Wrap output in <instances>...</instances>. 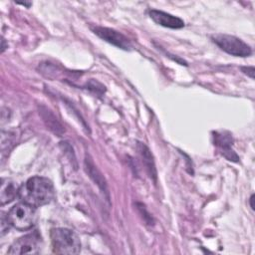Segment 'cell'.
<instances>
[{"mask_svg":"<svg viewBox=\"0 0 255 255\" xmlns=\"http://www.w3.org/2000/svg\"><path fill=\"white\" fill-rule=\"evenodd\" d=\"M85 169H86L87 173L89 174V176L100 187L102 192L106 194L107 200L109 201L110 197H109V189L107 186V182H106L104 176L102 175L101 171L97 168V166L95 165V163L93 162V160L90 158L89 155L86 156V158H85Z\"/></svg>","mask_w":255,"mask_h":255,"instance_id":"9","label":"cell"},{"mask_svg":"<svg viewBox=\"0 0 255 255\" xmlns=\"http://www.w3.org/2000/svg\"><path fill=\"white\" fill-rule=\"evenodd\" d=\"M212 41L224 52L236 57H248L252 50L241 39L227 34H215L211 37Z\"/></svg>","mask_w":255,"mask_h":255,"instance_id":"4","label":"cell"},{"mask_svg":"<svg viewBox=\"0 0 255 255\" xmlns=\"http://www.w3.org/2000/svg\"><path fill=\"white\" fill-rule=\"evenodd\" d=\"M214 142L215 144L220 148L222 154L224 157H226L228 160L237 162L239 160V156L236 154V152L231 148L232 145V136L228 132H214Z\"/></svg>","mask_w":255,"mask_h":255,"instance_id":"8","label":"cell"},{"mask_svg":"<svg viewBox=\"0 0 255 255\" xmlns=\"http://www.w3.org/2000/svg\"><path fill=\"white\" fill-rule=\"evenodd\" d=\"M35 208L22 201L15 204L6 215L10 225L20 231H26L32 228L36 220Z\"/></svg>","mask_w":255,"mask_h":255,"instance_id":"3","label":"cell"},{"mask_svg":"<svg viewBox=\"0 0 255 255\" xmlns=\"http://www.w3.org/2000/svg\"><path fill=\"white\" fill-rule=\"evenodd\" d=\"M53 252L57 254H78L81 251L79 236L68 228H53L50 231Z\"/></svg>","mask_w":255,"mask_h":255,"instance_id":"2","label":"cell"},{"mask_svg":"<svg viewBox=\"0 0 255 255\" xmlns=\"http://www.w3.org/2000/svg\"><path fill=\"white\" fill-rule=\"evenodd\" d=\"M40 114L46 124V126L56 134L61 135L64 132V128L62 127V125L58 122L57 118L46 108H42L40 110Z\"/></svg>","mask_w":255,"mask_h":255,"instance_id":"12","label":"cell"},{"mask_svg":"<svg viewBox=\"0 0 255 255\" xmlns=\"http://www.w3.org/2000/svg\"><path fill=\"white\" fill-rule=\"evenodd\" d=\"M137 150H138L141 161H142L149 177L155 181L156 180V169H155L153 157H152L150 150L148 149V147L145 144H143L141 142H137Z\"/></svg>","mask_w":255,"mask_h":255,"instance_id":"11","label":"cell"},{"mask_svg":"<svg viewBox=\"0 0 255 255\" xmlns=\"http://www.w3.org/2000/svg\"><path fill=\"white\" fill-rule=\"evenodd\" d=\"M241 71L244 74H246L247 76H249L251 79H254V72H255L254 67H252V66H250V67H242Z\"/></svg>","mask_w":255,"mask_h":255,"instance_id":"13","label":"cell"},{"mask_svg":"<svg viewBox=\"0 0 255 255\" xmlns=\"http://www.w3.org/2000/svg\"><path fill=\"white\" fill-rule=\"evenodd\" d=\"M92 30L94 31V33L96 35H98L101 39L105 40L106 42L121 48L123 50H130L132 48L130 41L122 33L111 29V28H107V27H101V26H96L94 28H92Z\"/></svg>","mask_w":255,"mask_h":255,"instance_id":"6","label":"cell"},{"mask_svg":"<svg viewBox=\"0 0 255 255\" xmlns=\"http://www.w3.org/2000/svg\"><path fill=\"white\" fill-rule=\"evenodd\" d=\"M148 15L156 24L166 28L180 29L184 26V22L182 19L160 10L151 9L148 11Z\"/></svg>","mask_w":255,"mask_h":255,"instance_id":"7","label":"cell"},{"mask_svg":"<svg viewBox=\"0 0 255 255\" xmlns=\"http://www.w3.org/2000/svg\"><path fill=\"white\" fill-rule=\"evenodd\" d=\"M41 236L37 231L27 234L18 238L9 248L8 254L21 255V254H37L40 250Z\"/></svg>","mask_w":255,"mask_h":255,"instance_id":"5","label":"cell"},{"mask_svg":"<svg viewBox=\"0 0 255 255\" xmlns=\"http://www.w3.org/2000/svg\"><path fill=\"white\" fill-rule=\"evenodd\" d=\"M17 4H21V5H24L26 7H30V5H31V3H26V2H18Z\"/></svg>","mask_w":255,"mask_h":255,"instance_id":"16","label":"cell"},{"mask_svg":"<svg viewBox=\"0 0 255 255\" xmlns=\"http://www.w3.org/2000/svg\"><path fill=\"white\" fill-rule=\"evenodd\" d=\"M18 185L8 179V178H2L1 180V188H0V201L1 205H4L6 203L11 202L15 196L19 193Z\"/></svg>","mask_w":255,"mask_h":255,"instance_id":"10","label":"cell"},{"mask_svg":"<svg viewBox=\"0 0 255 255\" xmlns=\"http://www.w3.org/2000/svg\"><path fill=\"white\" fill-rule=\"evenodd\" d=\"M7 47L5 46V40H4V38H2V46H1V52H4V50L6 49Z\"/></svg>","mask_w":255,"mask_h":255,"instance_id":"15","label":"cell"},{"mask_svg":"<svg viewBox=\"0 0 255 255\" xmlns=\"http://www.w3.org/2000/svg\"><path fill=\"white\" fill-rule=\"evenodd\" d=\"M54 194V185L50 179L33 176L19 188L18 196L22 202L39 207L48 204L53 199Z\"/></svg>","mask_w":255,"mask_h":255,"instance_id":"1","label":"cell"},{"mask_svg":"<svg viewBox=\"0 0 255 255\" xmlns=\"http://www.w3.org/2000/svg\"><path fill=\"white\" fill-rule=\"evenodd\" d=\"M254 197H255V194L253 193V194H251V196H250V198H249L250 207H251V209H252V210H254V209H255V206H254Z\"/></svg>","mask_w":255,"mask_h":255,"instance_id":"14","label":"cell"}]
</instances>
